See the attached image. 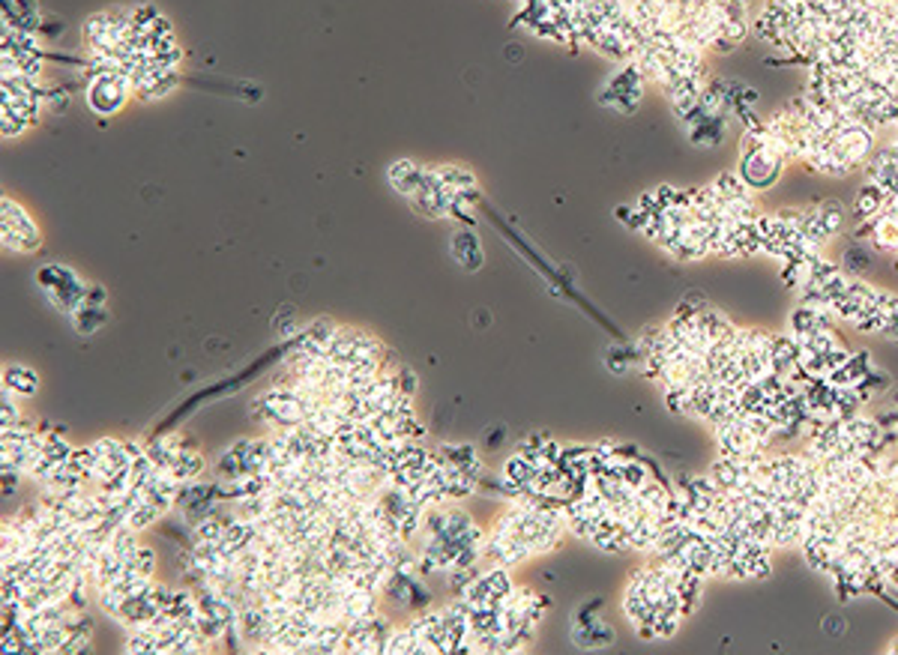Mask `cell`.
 Returning <instances> with one entry per match:
<instances>
[{"label": "cell", "instance_id": "1", "mask_svg": "<svg viewBox=\"0 0 898 655\" xmlns=\"http://www.w3.org/2000/svg\"><path fill=\"white\" fill-rule=\"evenodd\" d=\"M788 165V156L782 153V147L776 144L773 135L767 132L764 120H760L755 129H746L743 135V147H740V168L737 174L746 180L751 192H767L773 189L782 177Z\"/></svg>", "mask_w": 898, "mask_h": 655}, {"label": "cell", "instance_id": "2", "mask_svg": "<svg viewBox=\"0 0 898 655\" xmlns=\"http://www.w3.org/2000/svg\"><path fill=\"white\" fill-rule=\"evenodd\" d=\"M45 93L39 87V78L27 75H6L4 78V102H0V117H4V138H15L24 129L36 123L39 105Z\"/></svg>", "mask_w": 898, "mask_h": 655}, {"label": "cell", "instance_id": "3", "mask_svg": "<svg viewBox=\"0 0 898 655\" xmlns=\"http://www.w3.org/2000/svg\"><path fill=\"white\" fill-rule=\"evenodd\" d=\"M129 96H135V84L129 75L120 70H105V66H91V72H87V105L93 109V114L111 117L129 102Z\"/></svg>", "mask_w": 898, "mask_h": 655}, {"label": "cell", "instance_id": "4", "mask_svg": "<svg viewBox=\"0 0 898 655\" xmlns=\"http://www.w3.org/2000/svg\"><path fill=\"white\" fill-rule=\"evenodd\" d=\"M0 237H4L6 249L24 252V255L43 246V231H39V224L33 222L31 213L13 198L0 201Z\"/></svg>", "mask_w": 898, "mask_h": 655}, {"label": "cell", "instance_id": "5", "mask_svg": "<svg viewBox=\"0 0 898 655\" xmlns=\"http://www.w3.org/2000/svg\"><path fill=\"white\" fill-rule=\"evenodd\" d=\"M36 281L45 297L52 299V306L66 311V315H75L78 306L87 299V288H91V285H84L72 270L61 267V263H48V267H43L36 272Z\"/></svg>", "mask_w": 898, "mask_h": 655}, {"label": "cell", "instance_id": "6", "mask_svg": "<svg viewBox=\"0 0 898 655\" xmlns=\"http://www.w3.org/2000/svg\"><path fill=\"white\" fill-rule=\"evenodd\" d=\"M644 87H647V78H644V72L638 70V63L626 61L620 66V72L611 75V81L602 87L599 102L617 114H635L641 105Z\"/></svg>", "mask_w": 898, "mask_h": 655}, {"label": "cell", "instance_id": "7", "mask_svg": "<svg viewBox=\"0 0 898 655\" xmlns=\"http://www.w3.org/2000/svg\"><path fill=\"white\" fill-rule=\"evenodd\" d=\"M512 586L515 584L510 578V569L485 563V569L476 574V578L467 584L462 593H458V599H462L464 604H471V608H476V604H497L506 593L512 590Z\"/></svg>", "mask_w": 898, "mask_h": 655}, {"label": "cell", "instance_id": "8", "mask_svg": "<svg viewBox=\"0 0 898 655\" xmlns=\"http://www.w3.org/2000/svg\"><path fill=\"white\" fill-rule=\"evenodd\" d=\"M387 180L407 204H411L419 198V195H425L432 189L437 174H435V165H416L414 159H398L387 168Z\"/></svg>", "mask_w": 898, "mask_h": 655}, {"label": "cell", "instance_id": "9", "mask_svg": "<svg viewBox=\"0 0 898 655\" xmlns=\"http://www.w3.org/2000/svg\"><path fill=\"white\" fill-rule=\"evenodd\" d=\"M96 449V470L93 479L96 482H105V479L117 476L126 467H132V455L126 449V440H114V437H102L93 443Z\"/></svg>", "mask_w": 898, "mask_h": 655}, {"label": "cell", "instance_id": "10", "mask_svg": "<svg viewBox=\"0 0 898 655\" xmlns=\"http://www.w3.org/2000/svg\"><path fill=\"white\" fill-rule=\"evenodd\" d=\"M614 641V631L608 625H602V620H593L590 611L584 608L578 613V622H575V643L584 650H599V647H608Z\"/></svg>", "mask_w": 898, "mask_h": 655}, {"label": "cell", "instance_id": "11", "mask_svg": "<svg viewBox=\"0 0 898 655\" xmlns=\"http://www.w3.org/2000/svg\"><path fill=\"white\" fill-rule=\"evenodd\" d=\"M437 458H444L446 464L458 467V470L471 473L476 479H482L485 467H482V458L476 452V446H467V443H441L437 449Z\"/></svg>", "mask_w": 898, "mask_h": 655}, {"label": "cell", "instance_id": "12", "mask_svg": "<svg viewBox=\"0 0 898 655\" xmlns=\"http://www.w3.org/2000/svg\"><path fill=\"white\" fill-rule=\"evenodd\" d=\"M453 258H455L458 263H462V267H464L467 272H476V270H480V267H482V261H485L482 246H480V237H476L473 231H467V228L458 231L455 237H453Z\"/></svg>", "mask_w": 898, "mask_h": 655}, {"label": "cell", "instance_id": "13", "mask_svg": "<svg viewBox=\"0 0 898 655\" xmlns=\"http://www.w3.org/2000/svg\"><path fill=\"white\" fill-rule=\"evenodd\" d=\"M204 470H207V461H204V455L198 452V449H195L192 440H186V443H183V449L177 452V458H174L168 476L180 479V482H195V479H198Z\"/></svg>", "mask_w": 898, "mask_h": 655}, {"label": "cell", "instance_id": "14", "mask_svg": "<svg viewBox=\"0 0 898 655\" xmlns=\"http://www.w3.org/2000/svg\"><path fill=\"white\" fill-rule=\"evenodd\" d=\"M886 198H890V195H886L877 183L868 180V183L863 185V189H860V195H856V201H854V210H851L854 222L860 224V222L874 219L877 213H881V210L886 207Z\"/></svg>", "mask_w": 898, "mask_h": 655}, {"label": "cell", "instance_id": "15", "mask_svg": "<svg viewBox=\"0 0 898 655\" xmlns=\"http://www.w3.org/2000/svg\"><path fill=\"white\" fill-rule=\"evenodd\" d=\"M838 267H842V270L847 272V276H865V272L872 270V246L854 237V240L845 246V252H842V263H838Z\"/></svg>", "mask_w": 898, "mask_h": 655}, {"label": "cell", "instance_id": "16", "mask_svg": "<svg viewBox=\"0 0 898 655\" xmlns=\"http://www.w3.org/2000/svg\"><path fill=\"white\" fill-rule=\"evenodd\" d=\"M4 389L24 395V398H31V395H36V389H39V377L33 375L31 368H24V365H9L4 371Z\"/></svg>", "mask_w": 898, "mask_h": 655}, {"label": "cell", "instance_id": "17", "mask_svg": "<svg viewBox=\"0 0 898 655\" xmlns=\"http://www.w3.org/2000/svg\"><path fill=\"white\" fill-rule=\"evenodd\" d=\"M72 318H75V329L81 332V336H93L102 324H109V311H105V306H96V302H87V299L78 306Z\"/></svg>", "mask_w": 898, "mask_h": 655}, {"label": "cell", "instance_id": "18", "mask_svg": "<svg viewBox=\"0 0 898 655\" xmlns=\"http://www.w3.org/2000/svg\"><path fill=\"white\" fill-rule=\"evenodd\" d=\"M165 512H168V509H165V506L153 503V500H144V497H141V500L129 509V515H126V524H129L132 530H139V533H141L144 527H150V524L159 521V517H162Z\"/></svg>", "mask_w": 898, "mask_h": 655}, {"label": "cell", "instance_id": "19", "mask_svg": "<svg viewBox=\"0 0 898 655\" xmlns=\"http://www.w3.org/2000/svg\"><path fill=\"white\" fill-rule=\"evenodd\" d=\"M877 299H881V309H884V329L881 336L886 341H895L898 345V297L890 290H877Z\"/></svg>", "mask_w": 898, "mask_h": 655}, {"label": "cell", "instance_id": "20", "mask_svg": "<svg viewBox=\"0 0 898 655\" xmlns=\"http://www.w3.org/2000/svg\"><path fill=\"white\" fill-rule=\"evenodd\" d=\"M396 380H398V393H402V395H411V398L416 395V389H419V377H416L414 371L407 368L405 363L396 368Z\"/></svg>", "mask_w": 898, "mask_h": 655}, {"label": "cell", "instance_id": "21", "mask_svg": "<svg viewBox=\"0 0 898 655\" xmlns=\"http://www.w3.org/2000/svg\"><path fill=\"white\" fill-rule=\"evenodd\" d=\"M135 572H141V574H153L156 572V551H150V547H139L135 551Z\"/></svg>", "mask_w": 898, "mask_h": 655}, {"label": "cell", "instance_id": "22", "mask_svg": "<svg viewBox=\"0 0 898 655\" xmlns=\"http://www.w3.org/2000/svg\"><path fill=\"white\" fill-rule=\"evenodd\" d=\"M704 306H707V299L701 297V293H692V297H686V299L680 302V306H677V311H674V315H680V318H692V315H698V311L704 309Z\"/></svg>", "mask_w": 898, "mask_h": 655}, {"label": "cell", "instance_id": "23", "mask_svg": "<svg viewBox=\"0 0 898 655\" xmlns=\"http://www.w3.org/2000/svg\"><path fill=\"white\" fill-rule=\"evenodd\" d=\"M15 422H22V413H18V407L9 401V389H4V425H15Z\"/></svg>", "mask_w": 898, "mask_h": 655}]
</instances>
